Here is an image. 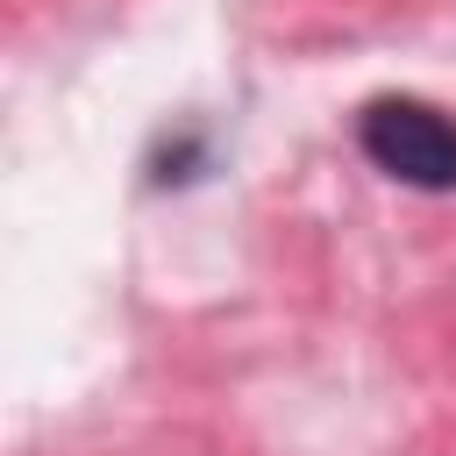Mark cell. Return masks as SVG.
I'll return each instance as SVG.
<instances>
[{"mask_svg":"<svg viewBox=\"0 0 456 456\" xmlns=\"http://www.w3.org/2000/svg\"><path fill=\"white\" fill-rule=\"evenodd\" d=\"M356 142L399 185H420V192L456 185V121L428 100H370L356 121Z\"/></svg>","mask_w":456,"mask_h":456,"instance_id":"6da1fadb","label":"cell"}]
</instances>
